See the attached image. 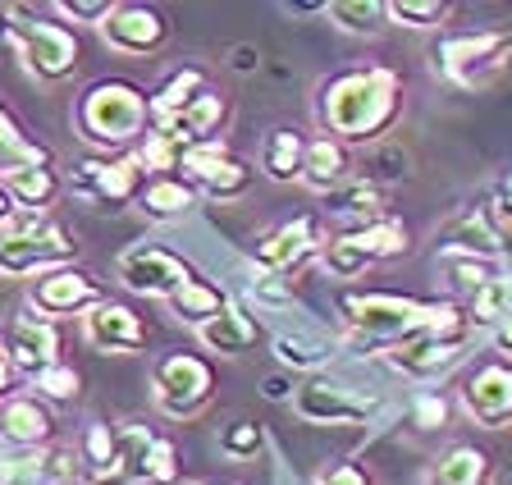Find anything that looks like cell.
Returning a JSON list of instances; mask_svg holds the SVG:
<instances>
[{"label":"cell","mask_w":512,"mask_h":485,"mask_svg":"<svg viewBox=\"0 0 512 485\" xmlns=\"http://www.w3.org/2000/svg\"><path fill=\"white\" fill-rule=\"evenodd\" d=\"M256 335H261V325H256V316L247 312L243 302H224V312L211 316L206 325H197V339H202L211 353L220 357H243L247 348L256 344Z\"/></svg>","instance_id":"obj_26"},{"label":"cell","mask_w":512,"mask_h":485,"mask_svg":"<svg viewBox=\"0 0 512 485\" xmlns=\"http://www.w3.org/2000/svg\"><path fill=\"white\" fill-rule=\"evenodd\" d=\"M211 87V78H206V69L202 65H183V69H174L165 83L156 87L147 97V106H151V124H160V119H170V115H179L183 106H188L197 92H206Z\"/></svg>","instance_id":"obj_33"},{"label":"cell","mask_w":512,"mask_h":485,"mask_svg":"<svg viewBox=\"0 0 512 485\" xmlns=\"http://www.w3.org/2000/svg\"><path fill=\"white\" fill-rule=\"evenodd\" d=\"M119 453H124V476L138 485H174L179 481V444L170 435H156L147 426H115Z\"/></svg>","instance_id":"obj_18"},{"label":"cell","mask_w":512,"mask_h":485,"mask_svg":"<svg viewBox=\"0 0 512 485\" xmlns=\"http://www.w3.org/2000/svg\"><path fill=\"white\" fill-rule=\"evenodd\" d=\"M302 156H307V133L298 124H275L261 138V170L275 184H293L302 179Z\"/></svg>","instance_id":"obj_28"},{"label":"cell","mask_w":512,"mask_h":485,"mask_svg":"<svg viewBox=\"0 0 512 485\" xmlns=\"http://www.w3.org/2000/svg\"><path fill=\"white\" fill-rule=\"evenodd\" d=\"M0 184L10 193L14 211H46L64 193V179L55 174V165H23V170L0 174Z\"/></svg>","instance_id":"obj_29"},{"label":"cell","mask_w":512,"mask_h":485,"mask_svg":"<svg viewBox=\"0 0 512 485\" xmlns=\"http://www.w3.org/2000/svg\"><path fill=\"white\" fill-rule=\"evenodd\" d=\"M83 339L96 353H115V357H133L147 348L151 330L128 302L119 298H101L92 312H83Z\"/></svg>","instance_id":"obj_17"},{"label":"cell","mask_w":512,"mask_h":485,"mask_svg":"<svg viewBox=\"0 0 512 485\" xmlns=\"http://www.w3.org/2000/svg\"><path fill=\"white\" fill-rule=\"evenodd\" d=\"M165 302H170V312L179 316L183 325H192V330H197V325H206L211 316H220V312H224L229 293H224L220 284L202 280V275H192V280L183 284V289H174Z\"/></svg>","instance_id":"obj_32"},{"label":"cell","mask_w":512,"mask_h":485,"mask_svg":"<svg viewBox=\"0 0 512 485\" xmlns=\"http://www.w3.org/2000/svg\"><path fill=\"white\" fill-rule=\"evenodd\" d=\"M10 46V14H5V5H0V51Z\"/></svg>","instance_id":"obj_49"},{"label":"cell","mask_w":512,"mask_h":485,"mask_svg":"<svg viewBox=\"0 0 512 485\" xmlns=\"http://www.w3.org/2000/svg\"><path fill=\"white\" fill-rule=\"evenodd\" d=\"M494 481H499L494 453L476 440L444 444L421 472V485H494Z\"/></svg>","instance_id":"obj_22"},{"label":"cell","mask_w":512,"mask_h":485,"mask_svg":"<svg viewBox=\"0 0 512 485\" xmlns=\"http://www.w3.org/2000/svg\"><path fill=\"white\" fill-rule=\"evenodd\" d=\"M215 399V367L202 353H165L151 362V403L170 421H192Z\"/></svg>","instance_id":"obj_9"},{"label":"cell","mask_w":512,"mask_h":485,"mask_svg":"<svg viewBox=\"0 0 512 485\" xmlns=\"http://www.w3.org/2000/svg\"><path fill=\"white\" fill-rule=\"evenodd\" d=\"M412 252V229L394 216H380L371 225H357V229H339L320 243V266L325 275L339 284H357L371 266H384L394 257H407Z\"/></svg>","instance_id":"obj_7"},{"label":"cell","mask_w":512,"mask_h":485,"mask_svg":"<svg viewBox=\"0 0 512 485\" xmlns=\"http://www.w3.org/2000/svg\"><path fill=\"white\" fill-rule=\"evenodd\" d=\"M403 119V74L394 65H352L316 87V124L343 147H380Z\"/></svg>","instance_id":"obj_1"},{"label":"cell","mask_w":512,"mask_h":485,"mask_svg":"<svg viewBox=\"0 0 512 485\" xmlns=\"http://www.w3.org/2000/svg\"><path fill=\"white\" fill-rule=\"evenodd\" d=\"M23 485H46V481H23Z\"/></svg>","instance_id":"obj_51"},{"label":"cell","mask_w":512,"mask_h":485,"mask_svg":"<svg viewBox=\"0 0 512 485\" xmlns=\"http://www.w3.org/2000/svg\"><path fill=\"white\" fill-rule=\"evenodd\" d=\"M490 211L499 216V225H512V165L494 179V193H490Z\"/></svg>","instance_id":"obj_44"},{"label":"cell","mask_w":512,"mask_h":485,"mask_svg":"<svg viewBox=\"0 0 512 485\" xmlns=\"http://www.w3.org/2000/svg\"><path fill=\"white\" fill-rule=\"evenodd\" d=\"M439 298H412V293H389V289H362V284H339L334 289V307L357 348L384 353L398 339H407L416 325L435 312Z\"/></svg>","instance_id":"obj_3"},{"label":"cell","mask_w":512,"mask_h":485,"mask_svg":"<svg viewBox=\"0 0 512 485\" xmlns=\"http://www.w3.org/2000/svg\"><path fill=\"white\" fill-rule=\"evenodd\" d=\"M179 179H188L197 197H211V202H238V197H247L256 170L224 138H206V142H197V147H188L179 156Z\"/></svg>","instance_id":"obj_10"},{"label":"cell","mask_w":512,"mask_h":485,"mask_svg":"<svg viewBox=\"0 0 512 485\" xmlns=\"http://www.w3.org/2000/svg\"><path fill=\"white\" fill-rule=\"evenodd\" d=\"M101 298H106L101 280H96L92 270H83V266L46 270V275H37V280H32V289H28L32 312H37V316H51V321H60V316L92 312Z\"/></svg>","instance_id":"obj_16"},{"label":"cell","mask_w":512,"mask_h":485,"mask_svg":"<svg viewBox=\"0 0 512 485\" xmlns=\"http://www.w3.org/2000/svg\"><path fill=\"white\" fill-rule=\"evenodd\" d=\"M101 37L119 55H156L170 42V19L156 5H115L101 23Z\"/></svg>","instance_id":"obj_20"},{"label":"cell","mask_w":512,"mask_h":485,"mask_svg":"<svg viewBox=\"0 0 512 485\" xmlns=\"http://www.w3.org/2000/svg\"><path fill=\"white\" fill-rule=\"evenodd\" d=\"M352 151L343 147V142L334 138H307V156H302V184L311 188V193H334V188H343L352 179Z\"/></svg>","instance_id":"obj_27"},{"label":"cell","mask_w":512,"mask_h":485,"mask_svg":"<svg viewBox=\"0 0 512 485\" xmlns=\"http://www.w3.org/2000/svg\"><path fill=\"white\" fill-rule=\"evenodd\" d=\"M270 348H275V362L284 371H316V367H325V362L334 357L330 339L307 335V330H279Z\"/></svg>","instance_id":"obj_35"},{"label":"cell","mask_w":512,"mask_h":485,"mask_svg":"<svg viewBox=\"0 0 512 485\" xmlns=\"http://www.w3.org/2000/svg\"><path fill=\"white\" fill-rule=\"evenodd\" d=\"M74 129L101 151H133L151 133L147 92L128 78H96L74 101Z\"/></svg>","instance_id":"obj_2"},{"label":"cell","mask_w":512,"mask_h":485,"mask_svg":"<svg viewBox=\"0 0 512 485\" xmlns=\"http://www.w3.org/2000/svg\"><path fill=\"white\" fill-rule=\"evenodd\" d=\"M311 485H375V476L366 472L362 463H348V458H339V463H325V467H320Z\"/></svg>","instance_id":"obj_42"},{"label":"cell","mask_w":512,"mask_h":485,"mask_svg":"<svg viewBox=\"0 0 512 485\" xmlns=\"http://www.w3.org/2000/svg\"><path fill=\"white\" fill-rule=\"evenodd\" d=\"M192 206H197V193H192V184L179 179V174H156L138 193V211L151 220H179V216H188Z\"/></svg>","instance_id":"obj_30"},{"label":"cell","mask_w":512,"mask_h":485,"mask_svg":"<svg viewBox=\"0 0 512 485\" xmlns=\"http://www.w3.org/2000/svg\"><path fill=\"white\" fill-rule=\"evenodd\" d=\"M508 316H512V266H499L490 280L467 298V321L476 325V330H494V325H503Z\"/></svg>","instance_id":"obj_31"},{"label":"cell","mask_w":512,"mask_h":485,"mask_svg":"<svg viewBox=\"0 0 512 485\" xmlns=\"http://www.w3.org/2000/svg\"><path fill=\"white\" fill-rule=\"evenodd\" d=\"M78 463H83L87 481L92 485H110L124 481V453H119V431L110 421H87L78 435Z\"/></svg>","instance_id":"obj_25"},{"label":"cell","mask_w":512,"mask_h":485,"mask_svg":"<svg viewBox=\"0 0 512 485\" xmlns=\"http://www.w3.org/2000/svg\"><path fill=\"white\" fill-rule=\"evenodd\" d=\"M147 174L133 161V151H119V156H96V161H83L74 170V188L106 206H128L138 202Z\"/></svg>","instance_id":"obj_19"},{"label":"cell","mask_w":512,"mask_h":485,"mask_svg":"<svg viewBox=\"0 0 512 485\" xmlns=\"http://www.w3.org/2000/svg\"><path fill=\"white\" fill-rule=\"evenodd\" d=\"M458 403L485 431L512 426V362L508 357H499V353L476 357L458 385Z\"/></svg>","instance_id":"obj_11"},{"label":"cell","mask_w":512,"mask_h":485,"mask_svg":"<svg viewBox=\"0 0 512 485\" xmlns=\"http://www.w3.org/2000/svg\"><path fill=\"white\" fill-rule=\"evenodd\" d=\"M325 14L339 23L343 33H357V37H380L384 28H389L384 0H330Z\"/></svg>","instance_id":"obj_36"},{"label":"cell","mask_w":512,"mask_h":485,"mask_svg":"<svg viewBox=\"0 0 512 485\" xmlns=\"http://www.w3.org/2000/svg\"><path fill=\"white\" fill-rule=\"evenodd\" d=\"M60 19H74V23H101L110 19V10H115V0H55L51 5Z\"/></svg>","instance_id":"obj_41"},{"label":"cell","mask_w":512,"mask_h":485,"mask_svg":"<svg viewBox=\"0 0 512 485\" xmlns=\"http://www.w3.org/2000/svg\"><path fill=\"white\" fill-rule=\"evenodd\" d=\"M471 344H476V325L467 321V307H458L453 298H439L435 312L416 325L407 339H398L394 348H384L380 357H384V367L407 380H435Z\"/></svg>","instance_id":"obj_4"},{"label":"cell","mask_w":512,"mask_h":485,"mask_svg":"<svg viewBox=\"0 0 512 485\" xmlns=\"http://www.w3.org/2000/svg\"><path fill=\"white\" fill-rule=\"evenodd\" d=\"M490 344H494V353L512 362V316H508L503 325H494V330H490Z\"/></svg>","instance_id":"obj_47"},{"label":"cell","mask_w":512,"mask_h":485,"mask_svg":"<svg viewBox=\"0 0 512 485\" xmlns=\"http://www.w3.org/2000/svg\"><path fill=\"white\" fill-rule=\"evenodd\" d=\"M384 206H389L384 184H371L362 174H352L343 188L325 193V220H343V229H357V225H371V220L389 216Z\"/></svg>","instance_id":"obj_24"},{"label":"cell","mask_w":512,"mask_h":485,"mask_svg":"<svg viewBox=\"0 0 512 485\" xmlns=\"http://www.w3.org/2000/svg\"><path fill=\"white\" fill-rule=\"evenodd\" d=\"M288 403L307 426H357L375 412V394H357L343 380L320 376V371L311 380H302Z\"/></svg>","instance_id":"obj_14"},{"label":"cell","mask_w":512,"mask_h":485,"mask_svg":"<svg viewBox=\"0 0 512 485\" xmlns=\"http://www.w3.org/2000/svg\"><path fill=\"white\" fill-rule=\"evenodd\" d=\"M23 165H55V156L23 133V124L10 115V106L0 101V174L23 170Z\"/></svg>","instance_id":"obj_34"},{"label":"cell","mask_w":512,"mask_h":485,"mask_svg":"<svg viewBox=\"0 0 512 485\" xmlns=\"http://www.w3.org/2000/svg\"><path fill=\"white\" fill-rule=\"evenodd\" d=\"M320 243H325V234H320V216H293V220H284V225H275L270 234H261L256 238V248H252V257H256V270L261 275H293L298 266H307L311 257H320Z\"/></svg>","instance_id":"obj_15"},{"label":"cell","mask_w":512,"mask_h":485,"mask_svg":"<svg viewBox=\"0 0 512 485\" xmlns=\"http://www.w3.org/2000/svg\"><path fill=\"white\" fill-rule=\"evenodd\" d=\"M37 389H42V399L69 403V399H78V389H83V376H78L69 362H55L51 371H42V376H37Z\"/></svg>","instance_id":"obj_40"},{"label":"cell","mask_w":512,"mask_h":485,"mask_svg":"<svg viewBox=\"0 0 512 485\" xmlns=\"http://www.w3.org/2000/svg\"><path fill=\"white\" fill-rule=\"evenodd\" d=\"M435 248L444 257H476V261H503L508 257V234H503L499 216L490 202H467L462 211L435 229Z\"/></svg>","instance_id":"obj_13"},{"label":"cell","mask_w":512,"mask_h":485,"mask_svg":"<svg viewBox=\"0 0 512 485\" xmlns=\"http://www.w3.org/2000/svg\"><path fill=\"white\" fill-rule=\"evenodd\" d=\"M14 380H19V371H14L10 348H5V335H0V403L14 394Z\"/></svg>","instance_id":"obj_45"},{"label":"cell","mask_w":512,"mask_h":485,"mask_svg":"<svg viewBox=\"0 0 512 485\" xmlns=\"http://www.w3.org/2000/svg\"><path fill=\"white\" fill-rule=\"evenodd\" d=\"M14 216V202H10V193H5V184H0V225Z\"/></svg>","instance_id":"obj_48"},{"label":"cell","mask_w":512,"mask_h":485,"mask_svg":"<svg viewBox=\"0 0 512 485\" xmlns=\"http://www.w3.org/2000/svg\"><path fill=\"white\" fill-rule=\"evenodd\" d=\"M5 348H10L14 371L28 376V380H37L42 371H51L55 362H60V321L37 316V312L14 316L10 335H5Z\"/></svg>","instance_id":"obj_21"},{"label":"cell","mask_w":512,"mask_h":485,"mask_svg":"<svg viewBox=\"0 0 512 485\" xmlns=\"http://www.w3.org/2000/svg\"><path fill=\"white\" fill-rule=\"evenodd\" d=\"M270 403H288L293 399V380L288 376H266V389H261Z\"/></svg>","instance_id":"obj_46"},{"label":"cell","mask_w":512,"mask_h":485,"mask_svg":"<svg viewBox=\"0 0 512 485\" xmlns=\"http://www.w3.org/2000/svg\"><path fill=\"white\" fill-rule=\"evenodd\" d=\"M416 426L421 431H444V421H448V403L439 399V394H416Z\"/></svg>","instance_id":"obj_43"},{"label":"cell","mask_w":512,"mask_h":485,"mask_svg":"<svg viewBox=\"0 0 512 485\" xmlns=\"http://www.w3.org/2000/svg\"><path fill=\"white\" fill-rule=\"evenodd\" d=\"M115 280L138 298H170L192 280V266L160 243H133L115 257Z\"/></svg>","instance_id":"obj_12"},{"label":"cell","mask_w":512,"mask_h":485,"mask_svg":"<svg viewBox=\"0 0 512 485\" xmlns=\"http://www.w3.org/2000/svg\"><path fill=\"white\" fill-rule=\"evenodd\" d=\"M74 257V234L46 211H14L0 225V275H10V280H32L46 270L74 266Z\"/></svg>","instance_id":"obj_6"},{"label":"cell","mask_w":512,"mask_h":485,"mask_svg":"<svg viewBox=\"0 0 512 485\" xmlns=\"http://www.w3.org/2000/svg\"><path fill=\"white\" fill-rule=\"evenodd\" d=\"M384 14L398 28H416V33H435L453 19V5L448 0H384Z\"/></svg>","instance_id":"obj_37"},{"label":"cell","mask_w":512,"mask_h":485,"mask_svg":"<svg viewBox=\"0 0 512 485\" xmlns=\"http://www.w3.org/2000/svg\"><path fill=\"white\" fill-rule=\"evenodd\" d=\"M0 440L14 444L19 453L46 449V444L55 440V417H51V408H46V399L14 389L10 399L0 403Z\"/></svg>","instance_id":"obj_23"},{"label":"cell","mask_w":512,"mask_h":485,"mask_svg":"<svg viewBox=\"0 0 512 485\" xmlns=\"http://www.w3.org/2000/svg\"><path fill=\"white\" fill-rule=\"evenodd\" d=\"M5 14H10V46H19L23 65H28V74L37 83L74 78L78 60H83V42H78L74 28L46 19L32 5H5Z\"/></svg>","instance_id":"obj_8"},{"label":"cell","mask_w":512,"mask_h":485,"mask_svg":"<svg viewBox=\"0 0 512 485\" xmlns=\"http://www.w3.org/2000/svg\"><path fill=\"white\" fill-rule=\"evenodd\" d=\"M261 449H266V426L256 417H234L220 431V453L234 458V463H247V458H256Z\"/></svg>","instance_id":"obj_38"},{"label":"cell","mask_w":512,"mask_h":485,"mask_svg":"<svg viewBox=\"0 0 512 485\" xmlns=\"http://www.w3.org/2000/svg\"><path fill=\"white\" fill-rule=\"evenodd\" d=\"M174 485H220V481H188V476H179Z\"/></svg>","instance_id":"obj_50"},{"label":"cell","mask_w":512,"mask_h":485,"mask_svg":"<svg viewBox=\"0 0 512 485\" xmlns=\"http://www.w3.org/2000/svg\"><path fill=\"white\" fill-rule=\"evenodd\" d=\"M512 65V23L494 28H467V33H444L430 51V69L458 92H480L503 78Z\"/></svg>","instance_id":"obj_5"},{"label":"cell","mask_w":512,"mask_h":485,"mask_svg":"<svg viewBox=\"0 0 512 485\" xmlns=\"http://www.w3.org/2000/svg\"><path fill=\"white\" fill-rule=\"evenodd\" d=\"M444 270H448V280H453V289L458 293H476L480 284L490 280L494 270H499V261H476V257H444Z\"/></svg>","instance_id":"obj_39"}]
</instances>
